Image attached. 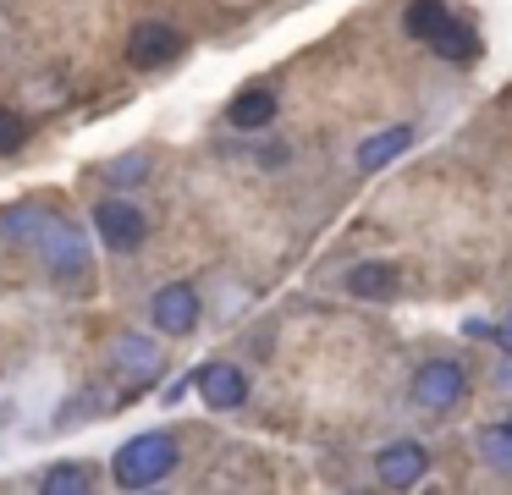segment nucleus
Wrapping results in <instances>:
<instances>
[{"label": "nucleus", "instance_id": "1", "mask_svg": "<svg viewBox=\"0 0 512 495\" xmlns=\"http://www.w3.org/2000/svg\"><path fill=\"white\" fill-rule=\"evenodd\" d=\"M177 462H182L177 440H171L166 429H149V435H133L122 451H116L111 479L122 484V490H149V484H160Z\"/></svg>", "mask_w": 512, "mask_h": 495}, {"label": "nucleus", "instance_id": "2", "mask_svg": "<svg viewBox=\"0 0 512 495\" xmlns=\"http://www.w3.org/2000/svg\"><path fill=\"white\" fill-rule=\"evenodd\" d=\"M39 253H45V270L56 275L67 292H83L94 281V259H89V242L67 226V220H50L45 237H39Z\"/></svg>", "mask_w": 512, "mask_h": 495}, {"label": "nucleus", "instance_id": "3", "mask_svg": "<svg viewBox=\"0 0 512 495\" xmlns=\"http://www.w3.org/2000/svg\"><path fill=\"white\" fill-rule=\"evenodd\" d=\"M463 391H468V369L452 358H430L413 374V402L430 407V413H452V407L463 402Z\"/></svg>", "mask_w": 512, "mask_h": 495}, {"label": "nucleus", "instance_id": "4", "mask_svg": "<svg viewBox=\"0 0 512 495\" xmlns=\"http://www.w3.org/2000/svg\"><path fill=\"white\" fill-rule=\"evenodd\" d=\"M94 231H100L105 248L133 253V248H144L149 220H144V209H138L133 198H100V204H94Z\"/></svg>", "mask_w": 512, "mask_h": 495}, {"label": "nucleus", "instance_id": "5", "mask_svg": "<svg viewBox=\"0 0 512 495\" xmlns=\"http://www.w3.org/2000/svg\"><path fill=\"white\" fill-rule=\"evenodd\" d=\"M424 473H430V451H424L419 440H391L375 457V479L386 484V490H413Z\"/></svg>", "mask_w": 512, "mask_h": 495}, {"label": "nucleus", "instance_id": "6", "mask_svg": "<svg viewBox=\"0 0 512 495\" xmlns=\"http://www.w3.org/2000/svg\"><path fill=\"white\" fill-rule=\"evenodd\" d=\"M177 55H182V33L171 28V22H138V28L127 33V61L144 66V72L171 66Z\"/></svg>", "mask_w": 512, "mask_h": 495}, {"label": "nucleus", "instance_id": "7", "mask_svg": "<svg viewBox=\"0 0 512 495\" xmlns=\"http://www.w3.org/2000/svg\"><path fill=\"white\" fill-rule=\"evenodd\" d=\"M149 319H155V330H166V336H188V330H199V292H193L188 281L160 286L155 303H149Z\"/></svg>", "mask_w": 512, "mask_h": 495}, {"label": "nucleus", "instance_id": "8", "mask_svg": "<svg viewBox=\"0 0 512 495\" xmlns=\"http://www.w3.org/2000/svg\"><path fill=\"white\" fill-rule=\"evenodd\" d=\"M193 385H199V396L215 407V413H232V407L248 402V374L237 369V363H199L193 369Z\"/></svg>", "mask_w": 512, "mask_h": 495}, {"label": "nucleus", "instance_id": "9", "mask_svg": "<svg viewBox=\"0 0 512 495\" xmlns=\"http://www.w3.org/2000/svg\"><path fill=\"white\" fill-rule=\"evenodd\" d=\"M226 121H232L237 132L270 127V121H276V94H270V88H243V94L226 105Z\"/></svg>", "mask_w": 512, "mask_h": 495}, {"label": "nucleus", "instance_id": "10", "mask_svg": "<svg viewBox=\"0 0 512 495\" xmlns=\"http://www.w3.org/2000/svg\"><path fill=\"white\" fill-rule=\"evenodd\" d=\"M111 363L122 374H160V347L149 336H138V330H127V336L111 341Z\"/></svg>", "mask_w": 512, "mask_h": 495}, {"label": "nucleus", "instance_id": "11", "mask_svg": "<svg viewBox=\"0 0 512 495\" xmlns=\"http://www.w3.org/2000/svg\"><path fill=\"white\" fill-rule=\"evenodd\" d=\"M408 143H413V127H386L375 138H364L358 143V171H386L397 154H408Z\"/></svg>", "mask_w": 512, "mask_h": 495}, {"label": "nucleus", "instance_id": "12", "mask_svg": "<svg viewBox=\"0 0 512 495\" xmlns=\"http://www.w3.org/2000/svg\"><path fill=\"white\" fill-rule=\"evenodd\" d=\"M446 22H452L446 0H408V11H402V28H408L419 44H435V39H441Z\"/></svg>", "mask_w": 512, "mask_h": 495}, {"label": "nucleus", "instance_id": "13", "mask_svg": "<svg viewBox=\"0 0 512 495\" xmlns=\"http://www.w3.org/2000/svg\"><path fill=\"white\" fill-rule=\"evenodd\" d=\"M347 292L386 303V297H397V270H391V264H353V270H347Z\"/></svg>", "mask_w": 512, "mask_h": 495}, {"label": "nucleus", "instance_id": "14", "mask_svg": "<svg viewBox=\"0 0 512 495\" xmlns=\"http://www.w3.org/2000/svg\"><path fill=\"white\" fill-rule=\"evenodd\" d=\"M39 484H45V495H89L94 490V462H56Z\"/></svg>", "mask_w": 512, "mask_h": 495}, {"label": "nucleus", "instance_id": "15", "mask_svg": "<svg viewBox=\"0 0 512 495\" xmlns=\"http://www.w3.org/2000/svg\"><path fill=\"white\" fill-rule=\"evenodd\" d=\"M50 220H56L50 209H39V204H17V209H6V215H0V231H6V237H17V242H39Z\"/></svg>", "mask_w": 512, "mask_h": 495}, {"label": "nucleus", "instance_id": "16", "mask_svg": "<svg viewBox=\"0 0 512 495\" xmlns=\"http://www.w3.org/2000/svg\"><path fill=\"white\" fill-rule=\"evenodd\" d=\"M479 462L496 468V473H512V418H507V424L479 429Z\"/></svg>", "mask_w": 512, "mask_h": 495}, {"label": "nucleus", "instance_id": "17", "mask_svg": "<svg viewBox=\"0 0 512 495\" xmlns=\"http://www.w3.org/2000/svg\"><path fill=\"white\" fill-rule=\"evenodd\" d=\"M430 50H435V55H441V61H457V66H463V61H468V55H474V50H479V44H474V33H468V28H463V22H457V17H452V22H446V28H441V39H435V44H430Z\"/></svg>", "mask_w": 512, "mask_h": 495}, {"label": "nucleus", "instance_id": "18", "mask_svg": "<svg viewBox=\"0 0 512 495\" xmlns=\"http://www.w3.org/2000/svg\"><path fill=\"white\" fill-rule=\"evenodd\" d=\"M28 143V121L17 110H0V154H17Z\"/></svg>", "mask_w": 512, "mask_h": 495}, {"label": "nucleus", "instance_id": "19", "mask_svg": "<svg viewBox=\"0 0 512 495\" xmlns=\"http://www.w3.org/2000/svg\"><path fill=\"white\" fill-rule=\"evenodd\" d=\"M144 171H149L144 154H127V160H111V165H105V176H111V182H138Z\"/></svg>", "mask_w": 512, "mask_h": 495}, {"label": "nucleus", "instance_id": "20", "mask_svg": "<svg viewBox=\"0 0 512 495\" xmlns=\"http://www.w3.org/2000/svg\"><path fill=\"white\" fill-rule=\"evenodd\" d=\"M490 336H496V341H501V347H507V358H512V314H507V319H501V330H490Z\"/></svg>", "mask_w": 512, "mask_h": 495}]
</instances>
